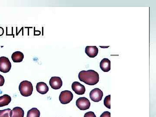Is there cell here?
Wrapping results in <instances>:
<instances>
[{"label":"cell","instance_id":"6da1fadb","mask_svg":"<svg viewBox=\"0 0 156 117\" xmlns=\"http://www.w3.org/2000/svg\"><path fill=\"white\" fill-rule=\"evenodd\" d=\"M78 77L80 81L89 86L96 85L99 82V75L93 70L82 71L79 73Z\"/></svg>","mask_w":156,"mask_h":117},{"label":"cell","instance_id":"7a4b0ae2","mask_svg":"<svg viewBox=\"0 0 156 117\" xmlns=\"http://www.w3.org/2000/svg\"><path fill=\"white\" fill-rule=\"evenodd\" d=\"M19 89L20 94L24 97H28L32 94L33 86L29 81L24 80L20 83Z\"/></svg>","mask_w":156,"mask_h":117},{"label":"cell","instance_id":"3957f363","mask_svg":"<svg viewBox=\"0 0 156 117\" xmlns=\"http://www.w3.org/2000/svg\"><path fill=\"white\" fill-rule=\"evenodd\" d=\"M11 68V62L9 58L5 56L0 57V72L5 73H9Z\"/></svg>","mask_w":156,"mask_h":117},{"label":"cell","instance_id":"277c9868","mask_svg":"<svg viewBox=\"0 0 156 117\" xmlns=\"http://www.w3.org/2000/svg\"><path fill=\"white\" fill-rule=\"evenodd\" d=\"M73 98V95L72 92L69 90H65L60 93L59 100L62 104H67L72 101Z\"/></svg>","mask_w":156,"mask_h":117},{"label":"cell","instance_id":"5b68a950","mask_svg":"<svg viewBox=\"0 0 156 117\" xmlns=\"http://www.w3.org/2000/svg\"><path fill=\"white\" fill-rule=\"evenodd\" d=\"M76 105L80 110L84 111L89 108L91 103L88 98L80 97L76 101Z\"/></svg>","mask_w":156,"mask_h":117},{"label":"cell","instance_id":"8992f818","mask_svg":"<svg viewBox=\"0 0 156 117\" xmlns=\"http://www.w3.org/2000/svg\"><path fill=\"white\" fill-rule=\"evenodd\" d=\"M103 96V92L98 88H95L92 89L89 93L90 98L94 102H99L102 99Z\"/></svg>","mask_w":156,"mask_h":117},{"label":"cell","instance_id":"52a82bcc","mask_svg":"<svg viewBox=\"0 0 156 117\" xmlns=\"http://www.w3.org/2000/svg\"><path fill=\"white\" fill-rule=\"evenodd\" d=\"M49 84L52 89L57 90L62 87V82L61 78L59 77L53 76L50 79Z\"/></svg>","mask_w":156,"mask_h":117},{"label":"cell","instance_id":"ba28073f","mask_svg":"<svg viewBox=\"0 0 156 117\" xmlns=\"http://www.w3.org/2000/svg\"><path fill=\"white\" fill-rule=\"evenodd\" d=\"M73 91L79 95H83L86 92V88L83 85L78 82H74L72 85Z\"/></svg>","mask_w":156,"mask_h":117},{"label":"cell","instance_id":"9c48e42d","mask_svg":"<svg viewBox=\"0 0 156 117\" xmlns=\"http://www.w3.org/2000/svg\"><path fill=\"white\" fill-rule=\"evenodd\" d=\"M85 52L90 58H94L98 54V49L96 46H87L85 49Z\"/></svg>","mask_w":156,"mask_h":117},{"label":"cell","instance_id":"30bf717a","mask_svg":"<svg viewBox=\"0 0 156 117\" xmlns=\"http://www.w3.org/2000/svg\"><path fill=\"white\" fill-rule=\"evenodd\" d=\"M24 115V111L19 107L14 108L10 112V117H23Z\"/></svg>","mask_w":156,"mask_h":117},{"label":"cell","instance_id":"8fae6325","mask_svg":"<svg viewBox=\"0 0 156 117\" xmlns=\"http://www.w3.org/2000/svg\"><path fill=\"white\" fill-rule=\"evenodd\" d=\"M100 67L104 72H108L111 70V61L107 58L102 59L100 63Z\"/></svg>","mask_w":156,"mask_h":117},{"label":"cell","instance_id":"7c38bea8","mask_svg":"<svg viewBox=\"0 0 156 117\" xmlns=\"http://www.w3.org/2000/svg\"><path fill=\"white\" fill-rule=\"evenodd\" d=\"M36 89L40 94L44 95L49 91V89L47 84L44 82H39L37 84Z\"/></svg>","mask_w":156,"mask_h":117},{"label":"cell","instance_id":"4fadbf2b","mask_svg":"<svg viewBox=\"0 0 156 117\" xmlns=\"http://www.w3.org/2000/svg\"><path fill=\"white\" fill-rule=\"evenodd\" d=\"M24 58V55L20 51H16L12 54L11 58L14 62H20Z\"/></svg>","mask_w":156,"mask_h":117},{"label":"cell","instance_id":"5bb4252c","mask_svg":"<svg viewBox=\"0 0 156 117\" xmlns=\"http://www.w3.org/2000/svg\"><path fill=\"white\" fill-rule=\"evenodd\" d=\"M11 98L10 95L5 94L0 96V107L7 106L11 103Z\"/></svg>","mask_w":156,"mask_h":117},{"label":"cell","instance_id":"9a60e30c","mask_svg":"<svg viewBox=\"0 0 156 117\" xmlns=\"http://www.w3.org/2000/svg\"><path fill=\"white\" fill-rule=\"evenodd\" d=\"M40 111L37 108H34L27 112V117H40Z\"/></svg>","mask_w":156,"mask_h":117},{"label":"cell","instance_id":"2e32d148","mask_svg":"<svg viewBox=\"0 0 156 117\" xmlns=\"http://www.w3.org/2000/svg\"><path fill=\"white\" fill-rule=\"evenodd\" d=\"M11 110L10 108L0 110V117H10V112Z\"/></svg>","mask_w":156,"mask_h":117},{"label":"cell","instance_id":"e0dca14e","mask_svg":"<svg viewBox=\"0 0 156 117\" xmlns=\"http://www.w3.org/2000/svg\"><path fill=\"white\" fill-rule=\"evenodd\" d=\"M110 100L111 95H109L106 96L104 101V104L105 106L109 109L111 108Z\"/></svg>","mask_w":156,"mask_h":117},{"label":"cell","instance_id":"ac0fdd59","mask_svg":"<svg viewBox=\"0 0 156 117\" xmlns=\"http://www.w3.org/2000/svg\"><path fill=\"white\" fill-rule=\"evenodd\" d=\"M84 117H96V116L93 112H89L85 114Z\"/></svg>","mask_w":156,"mask_h":117},{"label":"cell","instance_id":"d6986e66","mask_svg":"<svg viewBox=\"0 0 156 117\" xmlns=\"http://www.w3.org/2000/svg\"><path fill=\"white\" fill-rule=\"evenodd\" d=\"M100 117H111V113L108 111L104 112Z\"/></svg>","mask_w":156,"mask_h":117},{"label":"cell","instance_id":"ffe728a7","mask_svg":"<svg viewBox=\"0 0 156 117\" xmlns=\"http://www.w3.org/2000/svg\"><path fill=\"white\" fill-rule=\"evenodd\" d=\"M5 80L4 77L0 74V87H2L5 84Z\"/></svg>","mask_w":156,"mask_h":117},{"label":"cell","instance_id":"44dd1931","mask_svg":"<svg viewBox=\"0 0 156 117\" xmlns=\"http://www.w3.org/2000/svg\"><path fill=\"white\" fill-rule=\"evenodd\" d=\"M0 33H1V35H2L3 34H4V30H2L0 31Z\"/></svg>","mask_w":156,"mask_h":117}]
</instances>
